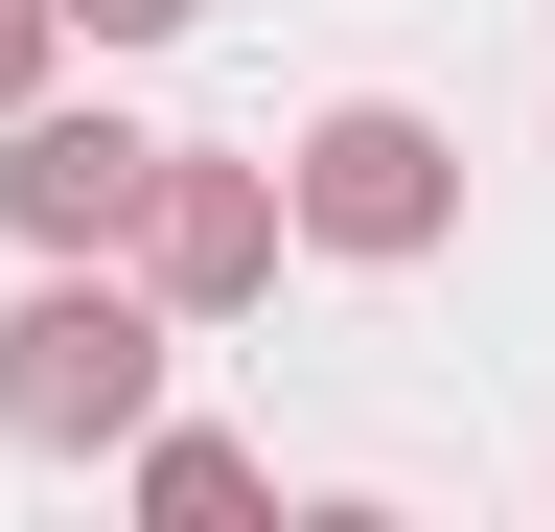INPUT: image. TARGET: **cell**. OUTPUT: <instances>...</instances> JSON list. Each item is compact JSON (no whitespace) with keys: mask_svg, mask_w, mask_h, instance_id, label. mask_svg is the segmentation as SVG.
<instances>
[{"mask_svg":"<svg viewBox=\"0 0 555 532\" xmlns=\"http://www.w3.org/2000/svg\"><path fill=\"white\" fill-rule=\"evenodd\" d=\"M139 393H163V324H139L116 278H47L24 324H0V417L24 440H116Z\"/></svg>","mask_w":555,"mask_h":532,"instance_id":"6da1fadb","label":"cell"},{"mask_svg":"<svg viewBox=\"0 0 555 532\" xmlns=\"http://www.w3.org/2000/svg\"><path fill=\"white\" fill-rule=\"evenodd\" d=\"M440 209H463V185H440L416 116H324V140H301V232H324V255H416Z\"/></svg>","mask_w":555,"mask_h":532,"instance_id":"7a4b0ae2","label":"cell"},{"mask_svg":"<svg viewBox=\"0 0 555 532\" xmlns=\"http://www.w3.org/2000/svg\"><path fill=\"white\" fill-rule=\"evenodd\" d=\"M139 232H163V301H255V278H278V185H255V163H163Z\"/></svg>","mask_w":555,"mask_h":532,"instance_id":"3957f363","label":"cell"},{"mask_svg":"<svg viewBox=\"0 0 555 532\" xmlns=\"http://www.w3.org/2000/svg\"><path fill=\"white\" fill-rule=\"evenodd\" d=\"M139 185H163V140H116V116H24V163H0V209H24L47 255H93Z\"/></svg>","mask_w":555,"mask_h":532,"instance_id":"277c9868","label":"cell"},{"mask_svg":"<svg viewBox=\"0 0 555 532\" xmlns=\"http://www.w3.org/2000/svg\"><path fill=\"white\" fill-rule=\"evenodd\" d=\"M47 24H69V0H0V93H24V70H47Z\"/></svg>","mask_w":555,"mask_h":532,"instance_id":"5b68a950","label":"cell"},{"mask_svg":"<svg viewBox=\"0 0 555 532\" xmlns=\"http://www.w3.org/2000/svg\"><path fill=\"white\" fill-rule=\"evenodd\" d=\"M69 24H116V47H163V24H185V0H69Z\"/></svg>","mask_w":555,"mask_h":532,"instance_id":"8992f818","label":"cell"}]
</instances>
